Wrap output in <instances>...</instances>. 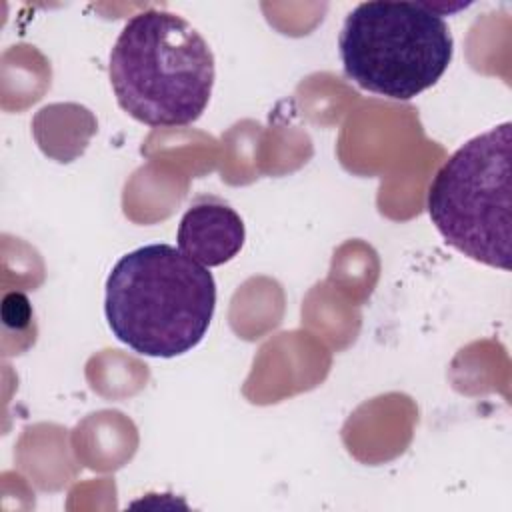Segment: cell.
I'll list each match as a JSON object with an SVG mask.
<instances>
[{
	"label": "cell",
	"instance_id": "cell-3",
	"mask_svg": "<svg viewBox=\"0 0 512 512\" xmlns=\"http://www.w3.org/2000/svg\"><path fill=\"white\" fill-rule=\"evenodd\" d=\"M344 74L362 90L410 100L446 72L454 40L428 4L372 0L358 4L338 36Z\"/></svg>",
	"mask_w": 512,
	"mask_h": 512
},
{
	"label": "cell",
	"instance_id": "cell-6",
	"mask_svg": "<svg viewBox=\"0 0 512 512\" xmlns=\"http://www.w3.org/2000/svg\"><path fill=\"white\" fill-rule=\"evenodd\" d=\"M2 318L6 326H14L16 332H24L32 326L34 314L28 298L22 292H10L2 302Z\"/></svg>",
	"mask_w": 512,
	"mask_h": 512
},
{
	"label": "cell",
	"instance_id": "cell-1",
	"mask_svg": "<svg viewBox=\"0 0 512 512\" xmlns=\"http://www.w3.org/2000/svg\"><path fill=\"white\" fill-rule=\"evenodd\" d=\"M214 308V276L170 244L154 242L124 254L106 278L108 326L142 356L190 352L206 336Z\"/></svg>",
	"mask_w": 512,
	"mask_h": 512
},
{
	"label": "cell",
	"instance_id": "cell-2",
	"mask_svg": "<svg viewBox=\"0 0 512 512\" xmlns=\"http://www.w3.org/2000/svg\"><path fill=\"white\" fill-rule=\"evenodd\" d=\"M108 70L120 108L154 128L196 122L210 102L216 74L200 32L160 8L142 10L124 24Z\"/></svg>",
	"mask_w": 512,
	"mask_h": 512
},
{
	"label": "cell",
	"instance_id": "cell-4",
	"mask_svg": "<svg viewBox=\"0 0 512 512\" xmlns=\"http://www.w3.org/2000/svg\"><path fill=\"white\" fill-rule=\"evenodd\" d=\"M512 124L462 144L436 172L426 208L440 236L464 256L510 270Z\"/></svg>",
	"mask_w": 512,
	"mask_h": 512
},
{
	"label": "cell",
	"instance_id": "cell-5",
	"mask_svg": "<svg viewBox=\"0 0 512 512\" xmlns=\"http://www.w3.org/2000/svg\"><path fill=\"white\" fill-rule=\"evenodd\" d=\"M246 230L240 214L218 198L196 200L180 218L178 248L206 268L230 262L244 246Z\"/></svg>",
	"mask_w": 512,
	"mask_h": 512
}]
</instances>
